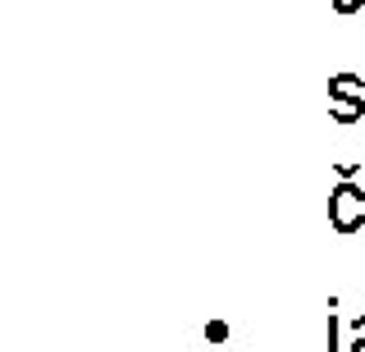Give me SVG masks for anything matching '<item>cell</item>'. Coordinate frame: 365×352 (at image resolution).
I'll return each instance as SVG.
<instances>
[{"mask_svg": "<svg viewBox=\"0 0 365 352\" xmlns=\"http://www.w3.org/2000/svg\"><path fill=\"white\" fill-rule=\"evenodd\" d=\"M205 338H210V343H224V338H228V325L224 321H210V325H205Z\"/></svg>", "mask_w": 365, "mask_h": 352, "instance_id": "4", "label": "cell"}, {"mask_svg": "<svg viewBox=\"0 0 365 352\" xmlns=\"http://www.w3.org/2000/svg\"><path fill=\"white\" fill-rule=\"evenodd\" d=\"M329 352H338V316H329Z\"/></svg>", "mask_w": 365, "mask_h": 352, "instance_id": "6", "label": "cell"}, {"mask_svg": "<svg viewBox=\"0 0 365 352\" xmlns=\"http://www.w3.org/2000/svg\"><path fill=\"white\" fill-rule=\"evenodd\" d=\"M329 96L365 101V78H356V74H334V78H329Z\"/></svg>", "mask_w": 365, "mask_h": 352, "instance_id": "2", "label": "cell"}, {"mask_svg": "<svg viewBox=\"0 0 365 352\" xmlns=\"http://www.w3.org/2000/svg\"><path fill=\"white\" fill-rule=\"evenodd\" d=\"M329 5H334V14H342V19H347V14H356V9L365 5V0H329Z\"/></svg>", "mask_w": 365, "mask_h": 352, "instance_id": "5", "label": "cell"}, {"mask_svg": "<svg viewBox=\"0 0 365 352\" xmlns=\"http://www.w3.org/2000/svg\"><path fill=\"white\" fill-rule=\"evenodd\" d=\"M347 352H365V334H356V338H351V348Z\"/></svg>", "mask_w": 365, "mask_h": 352, "instance_id": "7", "label": "cell"}, {"mask_svg": "<svg viewBox=\"0 0 365 352\" xmlns=\"http://www.w3.org/2000/svg\"><path fill=\"white\" fill-rule=\"evenodd\" d=\"M351 329H356V334H365V316H356V321H351Z\"/></svg>", "mask_w": 365, "mask_h": 352, "instance_id": "8", "label": "cell"}, {"mask_svg": "<svg viewBox=\"0 0 365 352\" xmlns=\"http://www.w3.org/2000/svg\"><path fill=\"white\" fill-rule=\"evenodd\" d=\"M329 224H334L338 233H356L365 224V188H356L351 178H342V183L329 192Z\"/></svg>", "mask_w": 365, "mask_h": 352, "instance_id": "1", "label": "cell"}, {"mask_svg": "<svg viewBox=\"0 0 365 352\" xmlns=\"http://www.w3.org/2000/svg\"><path fill=\"white\" fill-rule=\"evenodd\" d=\"M329 110H334L338 124H356L365 115V101H347V96H329Z\"/></svg>", "mask_w": 365, "mask_h": 352, "instance_id": "3", "label": "cell"}]
</instances>
